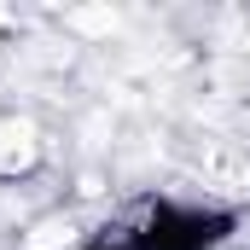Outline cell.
Returning <instances> with one entry per match:
<instances>
[{"mask_svg":"<svg viewBox=\"0 0 250 250\" xmlns=\"http://www.w3.org/2000/svg\"><path fill=\"white\" fill-rule=\"evenodd\" d=\"M35 128L29 123H0V175H18V169H29L35 163Z\"/></svg>","mask_w":250,"mask_h":250,"instance_id":"1","label":"cell"},{"mask_svg":"<svg viewBox=\"0 0 250 250\" xmlns=\"http://www.w3.org/2000/svg\"><path fill=\"white\" fill-rule=\"evenodd\" d=\"M6 23H12V18H6V12H0V35H6Z\"/></svg>","mask_w":250,"mask_h":250,"instance_id":"2","label":"cell"}]
</instances>
